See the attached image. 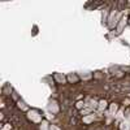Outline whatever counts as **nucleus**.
Here are the masks:
<instances>
[{
    "label": "nucleus",
    "instance_id": "20e7f679",
    "mask_svg": "<svg viewBox=\"0 0 130 130\" xmlns=\"http://www.w3.org/2000/svg\"><path fill=\"white\" fill-rule=\"evenodd\" d=\"M81 78H82V79H91V78H92V74H86V75L82 74Z\"/></svg>",
    "mask_w": 130,
    "mask_h": 130
},
{
    "label": "nucleus",
    "instance_id": "7ed1b4c3",
    "mask_svg": "<svg viewBox=\"0 0 130 130\" xmlns=\"http://www.w3.org/2000/svg\"><path fill=\"white\" fill-rule=\"evenodd\" d=\"M67 78H68V81H69L70 83H77V82L79 81V77H78V75H75V74H73V73L69 74Z\"/></svg>",
    "mask_w": 130,
    "mask_h": 130
},
{
    "label": "nucleus",
    "instance_id": "f257e3e1",
    "mask_svg": "<svg viewBox=\"0 0 130 130\" xmlns=\"http://www.w3.org/2000/svg\"><path fill=\"white\" fill-rule=\"evenodd\" d=\"M53 78H55V81L57 82V83H65L68 81V78L65 77L64 74H61V73H56L55 75H53Z\"/></svg>",
    "mask_w": 130,
    "mask_h": 130
},
{
    "label": "nucleus",
    "instance_id": "f03ea898",
    "mask_svg": "<svg viewBox=\"0 0 130 130\" xmlns=\"http://www.w3.org/2000/svg\"><path fill=\"white\" fill-rule=\"evenodd\" d=\"M125 25H126V17H121L120 18V22H118V25H117V29H116V31L118 32V34H120V32L124 30Z\"/></svg>",
    "mask_w": 130,
    "mask_h": 130
}]
</instances>
